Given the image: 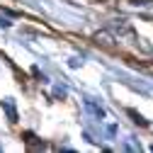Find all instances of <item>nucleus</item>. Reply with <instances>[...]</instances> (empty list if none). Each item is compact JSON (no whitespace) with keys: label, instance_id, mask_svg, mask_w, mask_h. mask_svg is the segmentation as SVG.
<instances>
[{"label":"nucleus","instance_id":"obj_1","mask_svg":"<svg viewBox=\"0 0 153 153\" xmlns=\"http://www.w3.org/2000/svg\"><path fill=\"white\" fill-rule=\"evenodd\" d=\"M85 109H88V112L92 114L95 119H100V122H102V119L107 117V114H105V109H102V107H100L97 102H95V100H90V97H85Z\"/></svg>","mask_w":153,"mask_h":153},{"label":"nucleus","instance_id":"obj_2","mask_svg":"<svg viewBox=\"0 0 153 153\" xmlns=\"http://www.w3.org/2000/svg\"><path fill=\"white\" fill-rule=\"evenodd\" d=\"M0 107L7 112V119H10V122H17V109H15V100H12V97L0 100Z\"/></svg>","mask_w":153,"mask_h":153},{"label":"nucleus","instance_id":"obj_3","mask_svg":"<svg viewBox=\"0 0 153 153\" xmlns=\"http://www.w3.org/2000/svg\"><path fill=\"white\" fill-rule=\"evenodd\" d=\"M124 148H126V151H141V143L134 139V136H129V139L124 141Z\"/></svg>","mask_w":153,"mask_h":153},{"label":"nucleus","instance_id":"obj_4","mask_svg":"<svg viewBox=\"0 0 153 153\" xmlns=\"http://www.w3.org/2000/svg\"><path fill=\"white\" fill-rule=\"evenodd\" d=\"M66 95H68V90H66L63 85H56V88H53V97H59V100H66Z\"/></svg>","mask_w":153,"mask_h":153},{"label":"nucleus","instance_id":"obj_5","mask_svg":"<svg viewBox=\"0 0 153 153\" xmlns=\"http://www.w3.org/2000/svg\"><path fill=\"white\" fill-rule=\"evenodd\" d=\"M129 114H131V117H134V122H136V124H141V126H148V122L141 117V114L136 112V109H129Z\"/></svg>","mask_w":153,"mask_h":153},{"label":"nucleus","instance_id":"obj_6","mask_svg":"<svg viewBox=\"0 0 153 153\" xmlns=\"http://www.w3.org/2000/svg\"><path fill=\"white\" fill-rule=\"evenodd\" d=\"M107 134H109V139L117 136V124H109V126H107Z\"/></svg>","mask_w":153,"mask_h":153},{"label":"nucleus","instance_id":"obj_7","mask_svg":"<svg viewBox=\"0 0 153 153\" xmlns=\"http://www.w3.org/2000/svg\"><path fill=\"white\" fill-rule=\"evenodd\" d=\"M10 25H12V22H10V20H7V17H3V15H0V27H5V29H7V27H10Z\"/></svg>","mask_w":153,"mask_h":153},{"label":"nucleus","instance_id":"obj_8","mask_svg":"<svg viewBox=\"0 0 153 153\" xmlns=\"http://www.w3.org/2000/svg\"><path fill=\"white\" fill-rule=\"evenodd\" d=\"M80 63H83V61H80V59H71V63H68V66H71V68H78V66H80Z\"/></svg>","mask_w":153,"mask_h":153}]
</instances>
